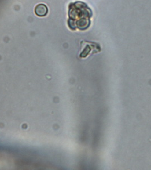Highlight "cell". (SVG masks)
Returning <instances> with one entry per match:
<instances>
[{"instance_id":"7a4b0ae2","label":"cell","mask_w":151,"mask_h":170,"mask_svg":"<svg viewBox=\"0 0 151 170\" xmlns=\"http://www.w3.org/2000/svg\"><path fill=\"white\" fill-rule=\"evenodd\" d=\"M48 9L47 6L43 4L37 5L35 8V13L36 15L40 17H43L47 16Z\"/></svg>"},{"instance_id":"6da1fadb","label":"cell","mask_w":151,"mask_h":170,"mask_svg":"<svg viewBox=\"0 0 151 170\" xmlns=\"http://www.w3.org/2000/svg\"><path fill=\"white\" fill-rule=\"evenodd\" d=\"M89 12V9L83 2L78 1L71 3L69 5L68 26L71 30L87 29L90 24L87 20L90 14Z\"/></svg>"}]
</instances>
